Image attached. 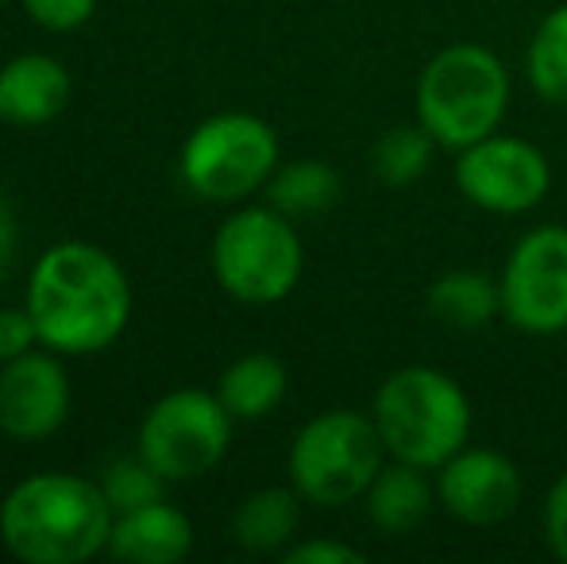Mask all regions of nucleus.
<instances>
[{
    "mask_svg": "<svg viewBox=\"0 0 567 564\" xmlns=\"http://www.w3.org/2000/svg\"><path fill=\"white\" fill-rule=\"evenodd\" d=\"M270 205L286 217H309L324 213L340 202V174L321 158H298L270 174Z\"/></svg>",
    "mask_w": 567,
    "mask_h": 564,
    "instance_id": "nucleus-19",
    "label": "nucleus"
},
{
    "mask_svg": "<svg viewBox=\"0 0 567 564\" xmlns=\"http://www.w3.org/2000/svg\"><path fill=\"white\" fill-rule=\"evenodd\" d=\"M509 113V70L483 43H452L417 78V124L441 147L463 151L494 136Z\"/></svg>",
    "mask_w": 567,
    "mask_h": 564,
    "instance_id": "nucleus-4",
    "label": "nucleus"
},
{
    "mask_svg": "<svg viewBox=\"0 0 567 564\" xmlns=\"http://www.w3.org/2000/svg\"><path fill=\"white\" fill-rule=\"evenodd\" d=\"M286 363L270 352H251L239 356L236 363L220 376V391L217 399L228 407L231 418L239 422H259V418L275 414L278 402L286 399Z\"/></svg>",
    "mask_w": 567,
    "mask_h": 564,
    "instance_id": "nucleus-16",
    "label": "nucleus"
},
{
    "mask_svg": "<svg viewBox=\"0 0 567 564\" xmlns=\"http://www.w3.org/2000/svg\"><path fill=\"white\" fill-rule=\"evenodd\" d=\"M0 121H4V116H0Z\"/></svg>",
    "mask_w": 567,
    "mask_h": 564,
    "instance_id": "nucleus-29",
    "label": "nucleus"
},
{
    "mask_svg": "<svg viewBox=\"0 0 567 564\" xmlns=\"http://www.w3.org/2000/svg\"><path fill=\"white\" fill-rule=\"evenodd\" d=\"M278 171V136L251 113L209 116L182 147V178L197 197L244 202Z\"/></svg>",
    "mask_w": 567,
    "mask_h": 564,
    "instance_id": "nucleus-7",
    "label": "nucleus"
},
{
    "mask_svg": "<svg viewBox=\"0 0 567 564\" xmlns=\"http://www.w3.org/2000/svg\"><path fill=\"white\" fill-rule=\"evenodd\" d=\"M429 314L460 332L486 329L502 317V286L483 271H449L429 286Z\"/></svg>",
    "mask_w": 567,
    "mask_h": 564,
    "instance_id": "nucleus-17",
    "label": "nucleus"
},
{
    "mask_svg": "<svg viewBox=\"0 0 567 564\" xmlns=\"http://www.w3.org/2000/svg\"><path fill=\"white\" fill-rule=\"evenodd\" d=\"M231 441L228 407L209 391H174L147 410L140 457L163 480H197L225 460Z\"/></svg>",
    "mask_w": 567,
    "mask_h": 564,
    "instance_id": "nucleus-8",
    "label": "nucleus"
},
{
    "mask_svg": "<svg viewBox=\"0 0 567 564\" xmlns=\"http://www.w3.org/2000/svg\"><path fill=\"white\" fill-rule=\"evenodd\" d=\"M553 186V166L545 151L522 136H494L455 151V189L475 209L517 217L545 202Z\"/></svg>",
    "mask_w": 567,
    "mask_h": 564,
    "instance_id": "nucleus-10",
    "label": "nucleus"
},
{
    "mask_svg": "<svg viewBox=\"0 0 567 564\" xmlns=\"http://www.w3.org/2000/svg\"><path fill=\"white\" fill-rule=\"evenodd\" d=\"M367 557L343 542H301L286 550V564H363Z\"/></svg>",
    "mask_w": 567,
    "mask_h": 564,
    "instance_id": "nucleus-26",
    "label": "nucleus"
},
{
    "mask_svg": "<svg viewBox=\"0 0 567 564\" xmlns=\"http://www.w3.org/2000/svg\"><path fill=\"white\" fill-rule=\"evenodd\" d=\"M371 418L386 452L405 464L436 472L471 441V399L441 368L410 363L382 379Z\"/></svg>",
    "mask_w": 567,
    "mask_h": 564,
    "instance_id": "nucleus-3",
    "label": "nucleus"
},
{
    "mask_svg": "<svg viewBox=\"0 0 567 564\" xmlns=\"http://www.w3.org/2000/svg\"><path fill=\"white\" fill-rule=\"evenodd\" d=\"M163 483L166 480L147 460L135 457V460H116V464H109L105 480H101V491H105V499L113 503V511L124 514V511H135V506H147V503H155V499H163Z\"/></svg>",
    "mask_w": 567,
    "mask_h": 564,
    "instance_id": "nucleus-22",
    "label": "nucleus"
},
{
    "mask_svg": "<svg viewBox=\"0 0 567 564\" xmlns=\"http://www.w3.org/2000/svg\"><path fill=\"white\" fill-rule=\"evenodd\" d=\"M301 236L275 205L231 213L213 240L217 283L247 306L282 301L301 279Z\"/></svg>",
    "mask_w": 567,
    "mask_h": 564,
    "instance_id": "nucleus-6",
    "label": "nucleus"
},
{
    "mask_svg": "<svg viewBox=\"0 0 567 564\" xmlns=\"http://www.w3.org/2000/svg\"><path fill=\"white\" fill-rule=\"evenodd\" d=\"M39 340L35 321L28 309H0V360H16V356L31 352V345Z\"/></svg>",
    "mask_w": 567,
    "mask_h": 564,
    "instance_id": "nucleus-24",
    "label": "nucleus"
},
{
    "mask_svg": "<svg viewBox=\"0 0 567 564\" xmlns=\"http://www.w3.org/2000/svg\"><path fill=\"white\" fill-rule=\"evenodd\" d=\"M386 457L374 418L355 410H324L293 437L290 483L306 503L337 511L367 495Z\"/></svg>",
    "mask_w": 567,
    "mask_h": 564,
    "instance_id": "nucleus-5",
    "label": "nucleus"
},
{
    "mask_svg": "<svg viewBox=\"0 0 567 564\" xmlns=\"http://www.w3.org/2000/svg\"><path fill=\"white\" fill-rule=\"evenodd\" d=\"M436 499L463 526H498L522 503V472L502 452L463 444L436 468Z\"/></svg>",
    "mask_w": 567,
    "mask_h": 564,
    "instance_id": "nucleus-11",
    "label": "nucleus"
},
{
    "mask_svg": "<svg viewBox=\"0 0 567 564\" xmlns=\"http://www.w3.org/2000/svg\"><path fill=\"white\" fill-rule=\"evenodd\" d=\"M436 143L421 124H398L371 147V174L382 186H413L433 166Z\"/></svg>",
    "mask_w": 567,
    "mask_h": 564,
    "instance_id": "nucleus-21",
    "label": "nucleus"
},
{
    "mask_svg": "<svg viewBox=\"0 0 567 564\" xmlns=\"http://www.w3.org/2000/svg\"><path fill=\"white\" fill-rule=\"evenodd\" d=\"M28 314L39 345L51 352H101L124 332L132 290L109 252L70 240L39 256L28 283Z\"/></svg>",
    "mask_w": 567,
    "mask_h": 564,
    "instance_id": "nucleus-1",
    "label": "nucleus"
},
{
    "mask_svg": "<svg viewBox=\"0 0 567 564\" xmlns=\"http://www.w3.org/2000/svg\"><path fill=\"white\" fill-rule=\"evenodd\" d=\"M194 545V526L178 506L155 503L124 511L113 522V537H109V553L116 561H135V564H174L182 561Z\"/></svg>",
    "mask_w": 567,
    "mask_h": 564,
    "instance_id": "nucleus-15",
    "label": "nucleus"
},
{
    "mask_svg": "<svg viewBox=\"0 0 567 564\" xmlns=\"http://www.w3.org/2000/svg\"><path fill=\"white\" fill-rule=\"evenodd\" d=\"M12 256H16V217H12V209H8L4 197H0V279H4Z\"/></svg>",
    "mask_w": 567,
    "mask_h": 564,
    "instance_id": "nucleus-27",
    "label": "nucleus"
},
{
    "mask_svg": "<svg viewBox=\"0 0 567 564\" xmlns=\"http://www.w3.org/2000/svg\"><path fill=\"white\" fill-rule=\"evenodd\" d=\"M502 317L517 332L556 337L567 329V228L540 225L529 228L509 248L498 275Z\"/></svg>",
    "mask_w": 567,
    "mask_h": 564,
    "instance_id": "nucleus-9",
    "label": "nucleus"
},
{
    "mask_svg": "<svg viewBox=\"0 0 567 564\" xmlns=\"http://www.w3.org/2000/svg\"><path fill=\"white\" fill-rule=\"evenodd\" d=\"M301 519V495L290 488H262L239 503L236 519H231V534L244 550L251 553H275L286 550L293 534H298Z\"/></svg>",
    "mask_w": 567,
    "mask_h": 564,
    "instance_id": "nucleus-18",
    "label": "nucleus"
},
{
    "mask_svg": "<svg viewBox=\"0 0 567 564\" xmlns=\"http://www.w3.org/2000/svg\"><path fill=\"white\" fill-rule=\"evenodd\" d=\"M0 4H4V0H0Z\"/></svg>",
    "mask_w": 567,
    "mask_h": 564,
    "instance_id": "nucleus-28",
    "label": "nucleus"
},
{
    "mask_svg": "<svg viewBox=\"0 0 567 564\" xmlns=\"http://www.w3.org/2000/svg\"><path fill=\"white\" fill-rule=\"evenodd\" d=\"M545 542L567 564V472L553 483L545 499Z\"/></svg>",
    "mask_w": 567,
    "mask_h": 564,
    "instance_id": "nucleus-25",
    "label": "nucleus"
},
{
    "mask_svg": "<svg viewBox=\"0 0 567 564\" xmlns=\"http://www.w3.org/2000/svg\"><path fill=\"white\" fill-rule=\"evenodd\" d=\"M113 503L82 475H31L0 503V537L28 564H78L109 550Z\"/></svg>",
    "mask_w": 567,
    "mask_h": 564,
    "instance_id": "nucleus-2",
    "label": "nucleus"
},
{
    "mask_svg": "<svg viewBox=\"0 0 567 564\" xmlns=\"http://www.w3.org/2000/svg\"><path fill=\"white\" fill-rule=\"evenodd\" d=\"M70 414V383L54 356L23 352L0 371V429L16 441H43Z\"/></svg>",
    "mask_w": 567,
    "mask_h": 564,
    "instance_id": "nucleus-12",
    "label": "nucleus"
},
{
    "mask_svg": "<svg viewBox=\"0 0 567 564\" xmlns=\"http://www.w3.org/2000/svg\"><path fill=\"white\" fill-rule=\"evenodd\" d=\"M28 16L47 31H74L93 16L97 0H23Z\"/></svg>",
    "mask_w": 567,
    "mask_h": 564,
    "instance_id": "nucleus-23",
    "label": "nucleus"
},
{
    "mask_svg": "<svg viewBox=\"0 0 567 564\" xmlns=\"http://www.w3.org/2000/svg\"><path fill=\"white\" fill-rule=\"evenodd\" d=\"M525 74H529V85L540 101L567 105V4L553 8L533 31Z\"/></svg>",
    "mask_w": 567,
    "mask_h": 564,
    "instance_id": "nucleus-20",
    "label": "nucleus"
},
{
    "mask_svg": "<svg viewBox=\"0 0 567 564\" xmlns=\"http://www.w3.org/2000/svg\"><path fill=\"white\" fill-rule=\"evenodd\" d=\"M363 503H367V519H371V526L379 534L405 537L425 526V519L433 514V506L441 499H436V483L429 480L425 468L405 464V460H390L371 480Z\"/></svg>",
    "mask_w": 567,
    "mask_h": 564,
    "instance_id": "nucleus-13",
    "label": "nucleus"
},
{
    "mask_svg": "<svg viewBox=\"0 0 567 564\" xmlns=\"http://www.w3.org/2000/svg\"><path fill=\"white\" fill-rule=\"evenodd\" d=\"M70 101V74L62 62L47 54H20L0 70V116L8 124L35 129L66 109Z\"/></svg>",
    "mask_w": 567,
    "mask_h": 564,
    "instance_id": "nucleus-14",
    "label": "nucleus"
}]
</instances>
